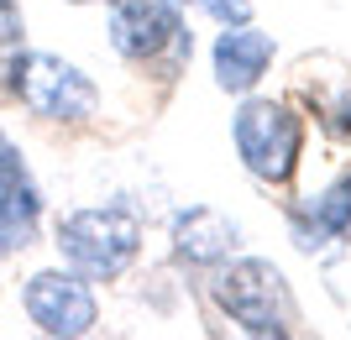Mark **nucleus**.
Returning <instances> with one entry per match:
<instances>
[{"mask_svg": "<svg viewBox=\"0 0 351 340\" xmlns=\"http://www.w3.org/2000/svg\"><path fill=\"white\" fill-rule=\"evenodd\" d=\"M53 246L58 262L73 267L89 283H116L132 272V262L142 257V215L132 205H89L69 209L53 225Z\"/></svg>", "mask_w": 351, "mask_h": 340, "instance_id": "1", "label": "nucleus"}, {"mask_svg": "<svg viewBox=\"0 0 351 340\" xmlns=\"http://www.w3.org/2000/svg\"><path fill=\"white\" fill-rule=\"evenodd\" d=\"M215 304L241 335L289 340L299 330V298L283 267L267 257H226L215 267Z\"/></svg>", "mask_w": 351, "mask_h": 340, "instance_id": "2", "label": "nucleus"}, {"mask_svg": "<svg viewBox=\"0 0 351 340\" xmlns=\"http://www.w3.org/2000/svg\"><path fill=\"white\" fill-rule=\"evenodd\" d=\"M231 142L241 168L257 183L283 189L299 173V157H304V116L289 100H267L252 89V94H241V110L231 116Z\"/></svg>", "mask_w": 351, "mask_h": 340, "instance_id": "3", "label": "nucleus"}, {"mask_svg": "<svg viewBox=\"0 0 351 340\" xmlns=\"http://www.w3.org/2000/svg\"><path fill=\"white\" fill-rule=\"evenodd\" d=\"M105 37L116 47V58L136 68H162V79H173L194 58V37L184 27L178 0H110Z\"/></svg>", "mask_w": 351, "mask_h": 340, "instance_id": "4", "label": "nucleus"}, {"mask_svg": "<svg viewBox=\"0 0 351 340\" xmlns=\"http://www.w3.org/2000/svg\"><path fill=\"white\" fill-rule=\"evenodd\" d=\"M11 100H21L37 120L47 126H89L100 116V84L63 53L27 47L11 68Z\"/></svg>", "mask_w": 351, "mask_h": 340, "instance_id": "5", "label": "nucleus"}, {"mask_svg": "<svg viewBox=\"0 0 351 340\" xmlns=\"http://www.w3.org/2000/svg\"><path fill=\"white\" fill-rule=\"evenodd\" d=\"M21 309H27L32 330L47 340H84L100 330V298L95 283L79 278L73 267H37L21 283Z\"/></svg>", "mask_w": 351, "mask_h": 340, "instance_id": "6", "label": "nucleus"}, {"mask_svg": "<svg viewBox=\"0 0 351 340\" xmlns=\"http://www.w3.org/2000/svg\"><path fill=\"white\" fill-rule=\"evenodd\" d=\"M43 220H47V194L32 173L21 142L0 126V262L37 246Z\"/></svg>", "mask_w": 351, "mask_h": 340, "instance_id": "7", "label": "nucleus"}, {"mask_svg": "<svg viewBox=\"0 0 351 340\" xmlns=\"http://www.w3.org/2000/svg\"><path fill=\"white\" fill-rule=\"evenodd\" d=\"M278 58V42L273 31L252 27V21H236V27H220L215 42H210V74H215V89L220 94H252V89L267 79Z\"/></svg>", "mask_w": 351, "mask_h": 340, "instance_id": "8", "label": "nucleus"}, {"mask_svg": "<svg viewBox=\"0 0 351 340\" xmlns=\"http://www.w3.org/2000/svg\"><path fill=\"white\" fill-rule=\"evenodd\" d=\"M168 246H173V262L184 267H220L241 246V225L215 205H189L168 225Z\"/></svg>", "mask_w": 351, "mask_h": 340, "instance_id": "9", "label": "nucleus"}, {"mask_svg": "<svg viewBox=\"0 0 351 340\" xmlns=\"http://www.w3.org/2000/svg\"><path fill=\"white\" fill-rule=\"evenodd\" d=\"M315 215L325 220V231H330V241H351V173H341V178H330L315 199Z\"/></svg>", "mask_w": 351, "mask_h": 340, "instance_id": "10", "label": "nucleus"}, {"mask_svg": "<svg viewBox=\"0 0 351 340\" xmlns=\"http://www.w3.org/2000/svg\"><path fill=\"white\" fill-rule=\"evenodd\" d=\"M27 53V11L21 0H0V94L11 89V68Z\"/></svg>", "mask_w": 351, "mask_h": 340, "instance_id": "11", "label": "nucleus"}, {"mask_svg": "<svg viewBox=\"0 0 351 340\" xmlns=\"http://www.w3.org/2000/svg\"><path fill=\"white\" fill-rule=\"evenodd\" d=\"M289 241H293L304 257H315V252H325V246H330V231H325V220L315 215V205H309V199L289 205Z\"/></svg>", "mask_w": 351, "mask_h": 340, "instance_id": "12", "label": "nucleus"}, {"mask_svg": "<svg viewBox=\"0 0 351 340\" xmlns=\"http://www.w3.org/2000/svg\"><path fill=\"white\" fill-rule=\"evenodd\" d=\"M178 5H194V11H205L215 27H236V21H252V0H178Z\"/></svg>", "mask_w": 351, "mask_h": 340, "instance_id": "13", "label": "nucleus"}, {"mask_svg": "<svg viewBox=\"0 0 351 340\" xmlns=\"http://www.w3.org/2000/svg\"><path fill=\"white\" fill-rule=\"evenodd\" d=\"M73 5H84V0H73Z\"/></svg>", "mask_w": 351, "mask_h": 340, "instance_id": "14", "label": "nucleus"}]
</instances>
